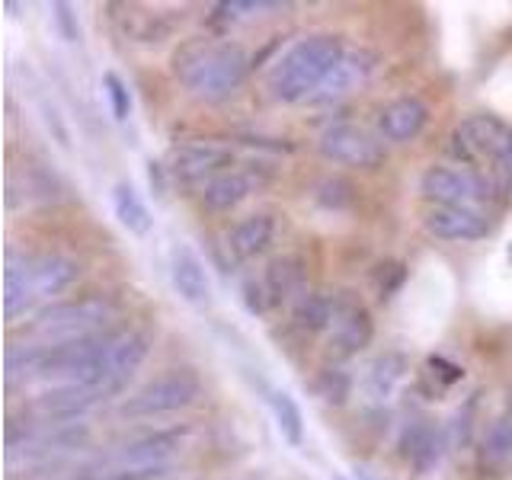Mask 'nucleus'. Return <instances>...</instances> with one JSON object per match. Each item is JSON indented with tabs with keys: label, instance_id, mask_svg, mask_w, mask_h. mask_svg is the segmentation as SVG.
Instances as JSON below:
<instances>
[{
	"label": "nucleus",
	"instance_id": "nucleus-1",
	"mask_svg": "<svg viewBox=\"0 0 512 480\" xmlns=\"http://www.w3.org/2000/svg\"><path fill=\"white\" fill-rule=\"evenodd\" d=\"M250 71L247 52L237 42H186L173 58V74L183 80L199 100H224L231 96Z\"/></svg>",
	"mask_w": 512,
	"mask_h": 480
},
{
	"label": "nucleus",
	"instance_id": "nucleus-2",
	"mask_svg": "<svg viewBox=\"0 0 512 480\" xmlns=\"http://www.w3.org/2000/svg\"><path fill=\"white\" fill-rule=\"evenodd\" d=\"M340 36H308L295 42L288 52L272 64L269 90L282 103H308L314 90L324 84V77L333 71V64L343 58Z\"/></svg>",
	"mask_w": 512,
	"mask_h": 480
},
{
	"label": "nucleus",
	"instance_id": "nucleus-3",
	"mask_svg": "<svg viewBox=\"0 0 512 480\" xmlns=\"http://www.w3.org/2000/svg\"><path fill=\"white\" fill-rule=\"evenodd\" d=\"M80 276V263L71 256L48 253V256H13L4 272V314L7 320L20 317L32 301L52 298L74 285Z\"/></svg>",
	"mask_w": 512,
	"mask_h": 480
},
{
	"label": "nucleus",
	"instance_id": "nucleus-4",
	"mask_svg": "<svg viewBox=\"0 0 512 480\" xmlns=\"http://www.w3.org/2000/svg\"><path fill=\"white\" fill-rule=\"evenodd\" d=\"M116 317V304L106 295H87L77 301H61L45 308L36 324H32V336L36 343H71L84 340V336H96L106 320Z\"/></svg>",
	"mask_w": 512,
	"mask_h": 480
},
{
	"label": "nucleus",
	"instance_id": "nucleus-5",
	"mask_svg": "<svg viewBox=\"0 0 512 480\" xmlns=\"http://www.w3.org/2000/svg\"><path fill=\"white\" fill-rule=\"evenodd\" d=\"M455 151L464 160H493L496 173L512 183V125L480 112L455 128Z\"/></svg>",
	"mask_w": 512,
	"mask_h": 480
},
{
	"label": "nucleus",
	"instance_id": "nucleus-6",
	"mask_svg": "<svg viewBox=\"0 0 512 480\" xmlns=\"http://www.w3.org/2000/svg\"><path fill=\"white\" fill-rule=\"evenodd\" d=\"M202 394V381L192 368H173L167 375H157L154 381L144 384L141 391L122 404V413L128 416H160L189 407L192 400Z\"/></svg>",
	"mask_w": 512,
	"mask_h": 480
},
{
	"label": "nucleus",
	"instance_id": "nucleus-7",
	"mask_svg": "<svg viewBox=\"0 0 512 480\" xmlns=\"http://www.w3.org/2000/svg\"><path fill=\"white\" fill-rule=\"evenodd\" d=\"M420 192L439 208H471L474 212V205L490 196V183L474 170L429 167L420 176Z\"/></svg>",
	"mask_w": 512,
	"mask_h": 480
},
{
	"label": "nucleus",
	"instance_id": "nucleus-8",
	"mask_svg": "<svg viewBox=\"0 0 512 480\" xmlns=\"http://www.w3.org/2000/svg\"><path fill=\"white\" fill-rule=\"evenodd\" d=\"M320 154L333 164L343 167H359V170H375L384 164V144L375 141L365 128L356 125H330L324 135L317 141Z\"/></svg>",
	"mask_w": 512,
	"mask_h": 480
},
{
	"label": "nucleus",
	"instance_id": "nucleus-9",
	"mask_svg": "<svg viewBox=\"0 0 512 480\" xmlns=\"http://www.w3.org/2000/svg\"><path fill=\"white\" fill-rule=\"evenodd\" d=\"M375 74V55L368 52H343V58L333 64V71L324 77V84L314 90L308 106H330L336 100H343L352 90H359L368 84V77Z\"/></svg>",
	"mask_w": 512,
	"mask_h": 480
},
{
	"label": "nucleus",
	"instance_id": "nucleus-10",
	"mask_svg": "<svg viewBox=\"0 0 512 480\" xmlns=\"http://www.w3.org/2000/svg\"><path fill=\"white\" fill-rule=\"evenodd\" d=\"M231 164H234L231 148H224V144H215V141H189L183 148L173 151V173L189 183L215 180V176L228 173Z\"/></svg>",
	"mask_w": 512,
	"mask_h": 480
},
{
	"label": "nucleus",
	"instance_id": "nucleus-11",
	"mask_svg": "<svg viewBox=\"0 0 512 480\" xmlns=\"http://www.w3.org/2000/svg\"><path fill=\"white\" fill-rule=\"evenodd\" d=\"M372 333H375V324H372V314H368L359 301L346 298L340 314H336L333 327H330V356L333 359H349L356 356L359 349H365L372 343Z\"/></svg>",
	"mask_w": 512,
	"mask_h": 480
},
{
	"label": "nucleus",
	"instance_id": "nucleus-12",
	"mask_svg": "<svg viewBox=\"0 0 512 480\" xmlns=\"http://www.w3.org/2000/svg\"><path fill=\"white\" fill-rule=\"evenodd\" d=\"M423 228L439 240H455V244H468L490 234V224L480 212L471 208H429L423 218Z\"/></svg>",
	"mask_w": 512,
	"mask_h": 480
},
{
	"label": "nucleus",
	"instance_id": "nucleus-13",
	"mask_svg": "<svg viewBox=\"0 0 512 480\" xmlns=\"http://www.w3.org/2000/svg\"><path fill=\"white\" fill-rule=\"evenodd\" d=\"M170 282L176 288V295H180L186 304H192V308H208V304H212V282H208V272L192 250H186V247L173 250Z\"/></svg>",
	"mask_w": 512,
	"mask_h": 480
},
{
	"label": "nucleus",
	"instance_id": "nucleus-14",
	"mask_svg": "<svg viewBox=\"0 0 512 480\" xmlns=\"http://www.w3.org/2000/svg\"><path fill=\"white\" fill-rule=\"evenodd\" d=\"M426 122H429V109L423 100H416V96H397V100H391L381 109V119H378L381 135L394 144L413 141L426 128Z\"/></svg>",
	"mask_w": 512,
	"mask_h": 480
},
{
	"label": "nucleus",
	"instance_id": "nucleus-15",
	"mask_svg": "<svg viewBox=\"0 0 512 480\" xmlns=\"http://www.w3.org/2000/svg\"><path fill=\"white\" fill-rule=\"evenodd\" d=\"M260 186H263V180L253 170H228V173L215 176V180H208L202 186L199 199L208 212H231V208H237L247 196H253Z\"/></svg>",
	"mask_w": 512,
	"mask_h": 480
},
{
	"label": "nucleus",
	"instance_id": "nucleus-16",
	"mask_svg": "<svg viewBox=\"0 0 512 480\" xmlns=\"http://www.w3.org/2000/svg\"><path fill=\"white\" fill-rule=\"evenodd\" d=\"M180 432H157V436L125 445L116 455V468H164V458L176 452Z\"/></svg>",
	"mask_w": 512,
	"mask_h": 480
},
{
	"label": "nucleus",
	"instance_id": "nucleus-17",
	"mask_svg": "<svg viewBox=\"0 0 512 480\" xmlns=\"http://www.w3.org/2000/svg\"><path fill=\"white\" fill-rule=\"evenodd\" d=\"M272 234H276V221L269 215H250L231 228L228 250L237 256V260H253V256H260L272 244Z\"/></svg>",
	"mask_w": 512,
	"mask_h": 480
},
{
	"label": "nucleus",
	"instance_id": "nucleus-18",
	"mask_svg": "<svg viewBox=\"0 0 512 480\" xmlns=\"http://www.w3.org/2000/svg\"><path fill=\"white\" fill-rule=\"evenodd\" d=\"M343 295H336V292H304L298 301H295V324L301 330H330L333 327V320L336 314H340L343 308Z\"/></svg>",
	"mask_w": 512,
	"mask_h": 480
},
{
	"label": "nucleus",
	"instance_id": "nucleus-19",
	"mask_svg": "<svg viewBox=\"0 0 512 480\" xmlns=\"http://www.w3.org/2000/svg\"><path fill=\"white\" fill-rule=\"evenodd\" d=\"M404 375H407L404 356H397V352H388V356H378L372 365L365 368L362 391H365L368 400L381 404V400H388L394 394V388H397L400 381H404Z\"/></svg>",
	"mask_w": 512,
	"mask_h": 480
},
{
	"label": "nucleus",
	"instance_id": "nucleus-20",
	"mask_svg": "<svg viewBox=\"0 0 512 480\" xmlns=\"http://www.w3.org/2000/svg\"><path fill=\"white\" fill-rule=\"evenodd\" d=\"M260 288H263V295L269 301V308H272V304L288 301L292 295H298L301 292V266H298V260H288V256H282V260H272L266 266V272L260 276Z\"/></svg>",
	"mask_w": 512,
	"mask_h": 480
},
{
	"label": "nucleus",
	"instance_id": "nucleus-21",
	"mask_svg": "<svg viewBox=\"0 0 512 480\" xmlns=\"http://www.w3.org/2000/svg\"><path fill=\"white\" fill-rule=\"evenodd\" d=\"M112 212H116L122 228L128 234H135V237H144V234L151 231V224H154L148 205L141 202V196L128 183H116V186H112Z\"/></svg>",
	"mask_w": 512,
	"mask_h": 480
},
{
	"label": "nucleus",
	"instance_id": "nucleus-22",
	"mask_svg": "<svg viewBox=\"0 0 512 480\" xmlns=\"http://www.w3.org/2000/svg\"><path fill=\"white\" fill-rule=\"evenodd\" d=\"M404 448H407V458L416 464V468L429 471L432 464L439 461V455H442V436H439L436 426H432L429 420H420L413 429H407Z\"/></svg>",
	"mask_w": 512,
	"mask_h": 480
},
{
	"label": "nucleus",
	"instance_id": "nucleus-23",
	"mask_svg": "<svg viewBox=\"0 0 512 480\" xmlns=\"http://www.w3.org/2000/svg\"><path fill=\"white\" fill-rule=\"evenodd\" d=\"M484 461L487 464H496V468H506V464H512V391L506 397L503 413L496 416V423L487 429Z\"/></svg>",
	"mask_w": 512,
	"mask_h": 480
},
{
	"label": "nucleus",
	"instance_id": "nucleus-24",
	"mask_svg": "<svg viewBox=\"0 0 512 480\" xmlns=\"http://www.w3.org/2000/svg\"><path fill=\"white\" fill-rule=\"evenodd\" d=\"M269 407H272V416H276L282 439L288 445H301L304 442V416H301V407L295 404V397L285 391H272Z\"/></svg>",
	"mask_w": 512,
	"mask_h": 480
},
{
	"label": "nucleus",
	"instance_id": "nucleus-25",
	"mask_svg": "<svg viewBox=\"0 0 512 480\" xmlns=\"http://www.w3.org/2000/svg\"><path fill=\"white\" fill-rule=\"evenodd\" d=\"M314 391L324 397L327 404L343 407L349 391H352V378L346 372H340V368H324V372H320L317 381H314Z\"/></svg>",
	"mask_w": 512,
	"mask_h": 480
},
{
	"label": "nucleus",
	"instance_id": "nucleus-26",
	"mask_svg": "<svg viewBox=\"0 0 512 480\" xmlns=\"http://www.w3.org/2000/svg\"><path fill=\"white\" fill-rule=\"evenodd\" d=\"M103 90L109 96V109H112V116H116L119 122H125L128 116H132V96H128V87H125V80L119 74H103Z\"/></svg>",
	"mask_w": 512,
	"mask_h": 480
},
{
	"label": "nucleus",
	"instance_id": "nucleus-27",
	"mask_svg": "<svg viewBox=\"0 0 512 480\" xmlns=\"http://www.w3.org/2000/svg\"><path fill=\"white\" fill-rule=\"evenodd\" d=\"M218 20H228V23H237V20H253V16H260L263 10H282V4H256V0H228V4H218Z\"/></svg>",
	"mask_w": 512,
	"mask_h": 480
},
{
	"label": "nucleus",
	"instance_id": "nucleus-28",
	"mask_svg": "<svg viewBox=\"0 0 512 480\" xmlns=\"http://www.w3.org/2000/svg\"><path fill=\"white\" fill-rule=\"evenodd\" d=\"M55 23H58L61 36L68 39V42H77L80 39V26H77V20H74V13H71L68 4H55Z\"/></svg>",
	"mask_w": 512,
	"mask_h": 480
}]
</instances>
